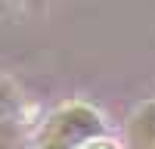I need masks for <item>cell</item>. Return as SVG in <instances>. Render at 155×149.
Instances as JSON below:
<instances>
[{
    "label": "cell",
    "instance_id": "1",
    "mask_svg": "<svg viewBox=\"0 0 155 149\" xmlns=\"http://www.w3.org/2000/svg\"><path fill=\"white\" fill-rule=\"evenodd\" d=\"M106 137L102 115L87 103H68L56 109L37 134V149H84Z\"/></svg>",
    "mask_w": 155,
    "mask_h": 149
},
{
    "label": "cell",
    "instance_id": "2",
    "mask_svg": "<svg viewBox=\"0 0 155 149\" xmlns=\"http://www.w3.org/2000/svg\"><path fill=\"white\" fill-rule=\"evenodd\" d=\"M28 143V106L25 96L9 81L0 74V149H25Z\"/></svg>",
    "mask_w": 155,
    "mask_h": 149
},
{
    "label": "cell",
    "instance_id": "3",
    "mask_svg": "<svg viewBox=\"0 0 155 149\" xmlns=\"http://www.w3.org/2000/svg\"><path fill=\"white\" fill-rule=\"evenodd\" d=\"M124 143L130 149H155V99L143 103L124 124Z\"/></svg>",
    "mask_w": 155,
    "mask_h": 149
},
{
    "label": "cell",
    "instance_id": "4",
    "mask_svg": "<svg viewBox=\"0 0 155 149\" xmlns=\"http://www.w3.org/2000/svg\"><path fill=\"white\" fill-rule=\"evenodd\" d=\"M84 149H115V146L106 143V140H96V143H90V146H84Z\"/></svg>",
    "mask_w": 155,
    "mask_h": 149
}]
</instances>
